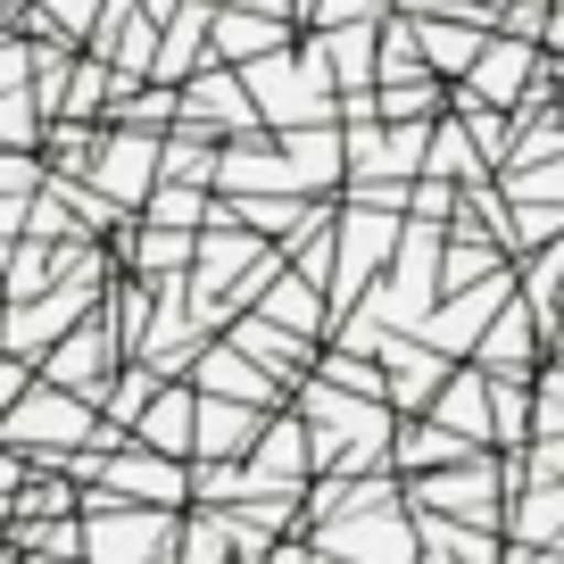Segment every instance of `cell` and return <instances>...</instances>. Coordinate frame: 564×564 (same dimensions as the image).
<instances>
[{"label": "cell", "instance_id": "obj_1", "mask_svg": "<svg viewBox=\"0 0 564 564\" xmlns=\"http://www.w3.org/2000/svg\"><path fill=\"white\" fill-rule=\"evenodd\" d=\"M108 481H117V490H141V498H183V481H175L166 457H124Z\"/></svg>", "mask_w": 564, "mask_h": 564}, {"label": "cell", "instance_id": "obj_2", "mask_svg": "<svg viewBox=\"0 0 564 564\" xmlns=\"http://www.w3.org/2000/svg\"><path fill=\"white\" fill-rule=\"evenodd\" d=\"M150 141H117V159H108V183H117V192H141V183H150Z\"/></svg>", "mask_w": 564, "mask_h": 564}, {"label": "cell", "instance_id": "obj_3", "mask_svg": "<svg viewBox=\"0 0 564 564\" xmlns=\"http://www.w3.org/2000/svg\"><path fill=\"white\" fill-rule=\"evenodd\" d=\"M241 448L249 441V423H241V406H208V415H199V448Z\"/></svg>", "mask_w": 564, "mask_h": 564}, {"label": "cell", "instance_id": "obj_4", "mask_svg": "<svg viewBox=\"0 0 564 564\" xmlns=\"http://www.w3.org/2000/svg\"><path fill=\"white\" fill-rule=\"evenodd\" d=\"M9 432H84V406H25V423Z\"/></svg>", "mask_w": 564, "mask_h": 564}, {"label": "cell", "instance_id": "obj_5", "mask_svg": "<svg viewBox=\"0 0 564 564\" xmlns=\"http://www.w3.org/2000/svg\"><path fill=\"white\" fill-rule=\"evenodd\" d=\"M150 441L183 448V399H159V406H150Z\"/></svg>", "mask_w": 564, "mask_h": 564}, {"label": "cell", "instance_id": "obj_6", "mask_svg": "<svg viewBox=\"0 0 564 564\" xmlns=\"http://www.w3.org/2000/svg\"><path fill=\"white\" fill-rule=\"evenodd\" d=\"M514 75H523V51H498L490 67H481V91H498V100H507V91H514Z\"/></svg>", "mask_w": 564, "mask_h": 564}, {"label": "cell", "instance_id": "obj_7", "mask_svg": "<svg viewBox=\"0 0 564 564\" xmlns=\"http://www.w3.org/2000/svg\"><path fill=\"white\" fill-rule=\"evenodd\" d=\"M225 51H265V25H241V18H232V25H225Z\"/></svg>", "mask_w": 564, "mask_h": 564}, {"label": "cell", "instance_id": "obj_8", "mask_svg": "<svg viewBox=\"0 0 564 564\" xmlns=\"http://www.w3.org/2000/svg\"><path fill=\"white\" fill-rule=\"evenodd\" d=\"M556 42H564V25H556Z\"/></svg>", "mask_w": 564, "mask_h": 564}]
</instances>
